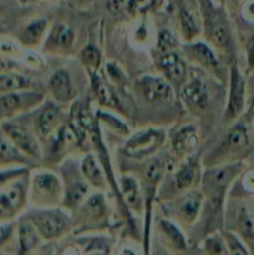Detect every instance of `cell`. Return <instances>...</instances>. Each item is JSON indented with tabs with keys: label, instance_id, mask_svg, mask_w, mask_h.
<instances>
[{
	"label": "cell",
	"instance_id": "cell-1",
	"mask_svg": "<svg viewBox=\"0 0 254 255\" xmlns=\"http://www.w3.org/2000/svg\"><path fill=\"white\" fill-rule=\"evenodd\" d=\"M241 169V162H234L224 166L211 167L202 177V187L207 197V212H209L207 228L208 226L212 227L213 223L217 226L221 222L222 206L226 191Z\"/></svg>",
	"mask_w": 254,
	"mask_h": 255
},
{
	"label": "cell",
	"instance_id": "cell-2",
	"mask_svg": "<svg viewBox=\"0 0 254 255\" xmlns=\"http://www.w3.org/2000/svg\"><path fill=\"white\" fill-rule=\"evenodd\" d=\"M64 199V189L56 174L51 172H35L30 178L29 199L40 208L54 207Z\"/></svg>",
	"mask_w": 254,
	"mask_h": 255
},
{
	"label": "cell",
	"instance_id": "cell-3",
	"mask_svg": "<svg viewBox=\"0 0 254 255\" xmlns=\"http://www.w3.org/2000/svg\"><path fill=\"white\" fill-rule=\"evenodd\" d=\"M29 174L15 179L0 191V222L14 221L29 201Z\"/></svg>",
	"mask_w": 254,
	"mask_h": 255
},
{
	"label": "cell",
	"instance_id": "cell-4",
	"mask_svg": "<svg viewBox=\"0 0 254 255\" xmlns=\"http://www.w3.org/2000/svg\"><path fill=\"white\" fill-rule=\"evenodd\" d=\"M201 11L203 15L207 39L221 50L232 47V35L228 21L223 11L216 6L211 0H199Z\"/></svg>",
	"mask_w": 254,
	"mask_h": 255
},
{
	"label": "cell",
	"instance_id": "cell-5",
	"mask_svg": "<svg viewBox=\"0 0 254 255\" xmlns=\"http://www.w3.org/2000/svg\"><path fill=\"white\" fill-rule=\"evenodd\" d=\"M34 223L41 238L46 241L59 238L70 229V218L65 212L57 208H40L36 207L26 214Z\"/></svg>",
	"mask_w": 254,
	"mask_h": 255
},
{
	"label": "cell",
	"instance_id": "cell-6",
	"mask_svg": "<svg viewBox=\"0 0 254 255\" xmlns=\"http://www.w3.org/2000/svg\"><path fill=\"white\" fill-rule=\"evenodd\" d=\"M0 128L30 158L34 159L35 162L41 159V147H40L39 141L20 120L15 117L1 120Z\"/></svg>",
	"mask_w": 254,
	"mask_h": 255
},
{
	"label": "cell",
	"instance_id": "cell-7",
	"mask_svg": "<svg viewBox=\"0 0 254 255\" xmlns=\"http://www.w3.org/2000/svg\"><path fill=\"white\" fill-rule=\"evenodd\" d=\"M44 95L31 90H21L0 95V121L40 106Z\"/></svg>",
	"mask_w": 254,
	"mask_h": 255
},
{
	"label": "cell",
	"instance_id": "cell-8",
	"mask_svg": "<svg viewBox=\"0 0 254 255\" xmlns=\"http://www.w3.org/2000/svg\"><path fill=\"white\" fill-rule=\"evenodd\" d=\"M166 134L162 129H144L137 132L125 144V153L132 158H144L153 154L163 144Z\"/></svg>",
	"mask_w": 254,
	"mask_h": 255
},
{
	"label": "cell",
	"instance_id": "cell-9",
	"mask_svg": "<svg viewBox=\"0 0 254 255\" xmlns=\"http://www.w3.org/2000/svg\"><path fill=\"white\" fill-rule=\"evenodd\" d=\"M249 146V136L247 127L243 124H237L223 137L219 146L212 156V164H217L231 153L242 151Z\"/></svg>",
	"mask_w": 254,
	"mask_h": 255
},
{
	"label": "cell",
	"instance_id": "cell-10",
	"mask_svg": "<svg viewBox=\"0 0 254 255\" xmlns=\"http://www.w3.org/2000/svg\"><path fill=\"white\" fill-rule=\"evenodd\" d=\"M182 101L193 111H202L209 102V89L199 74L192 75L181 91Z\"/></svg>",
	"mask_w": 254,
	"mask_h": 255
},
{
	"label": "cell",
	"instance_id": "cell-11",
	"mask_svg": "<svg viewBox=\"0 0 254 255\" xmlns=\"http://www.w3.org/2000/svg\"><path fill=\"white\" fill-rule=\"evenodd\" d=\"M244 94H246L244 79L237 65L233 64L229 74V96L226 114H224L227 120H234L242 114L244 109Z\"/></svg>",
	"mask_w": 254,
	"mask_h": 255
},
{
	"label": "cell",
	"instance_id": "cell-12",
	"mask_svg": "<svg viewBox=\"0 0 254 255\" xmlns=\"http://www.w3.org/2000/svg\"><path fill=\"white\" fill-rule=\"evenodd\" d=\"M137 89L148 102H169L173 99L171 85L162 77H141L137 81Z\"/></svg>",
	"mask_w": 254,
	"mask_h": 255
},
{
	"label": "cell",
	"instance_id": "cell-13",
	"mask_svg": "<svg viewBox=\"0 0 254 255\" xmlns=\"http://www.w3.org/2000/svg\"><path fill=\"white\" fill-rule=\"evenodd\" d=\"M61 117V109L54 102H47L42 106H39L34 117V129L37 137L46 138L47 136H50L59 127Z\"/></svg>",
	"mask_w": 254,
	"mask_h": 255
},
{
	"label": "cell",
	"instance_id": "cell-14",
	"mask_svg": "<svg viewBox=\"0 0 254 255\" xmlns=\"http://www.w3.org/2000/svg\"><path fill=\"white\" fill-rule=\"evenodd\" d=\"M35 161L25 154L0 128V168L30 167Z\"/></svg>",
	"mask_w": 254,
	"mask_h": 255
},
{
	"label": "cell",
	"instance_id": "cell-15",
	"mask_svg": "<svg viewBox=\"0 0 254 255\" xmlns=\"http://www.w3.org/2000/svg\"><path fill=\"white\" fill-rule=\"evenodd\" d=\"M158 66L167 80L174 84H181L187 77V66L178 54L173 51L163 52L159 57Z\"/></svg>",
	"mask_w": 254,
	"mask_h": 255
},
{
	"label": "cell",
	"instance_id": "cell-16",
	"mask_svg": "<svg viewBox=\"0 0 254 255\" xmlns=\"http://www.w3.org/2000/svg\"><path fill=\"white\" fill-rule=\"evenodd\" d=\"M198 144V132L193 125L179 127L172 137V147L177 156H189Z\"/></svg>",
	"mask_w": 254,
	"mask_h": 255
},
{
	"label": "cell",
	"instance_id": "cell-17",
	"mask_svg": "<svg viewBox=\"0 0 254 255\" xmlns=\"http://www.w3.org/2000/svg\"><path fill=\"white\" fill-rule=\"evenodd\" d=\"M41 241L39 231L31 221L25 216L17 224V244H19V253H30L32 249L36 248Z\"/></svg>",
	"mask_w": 254,
	"mask_h": 255
},
{
	"label": "cell",
	"instance_id": "cell-18",
	"mask_svg": "<svg viewBox=\"0 0 254 255\" xmlns=\"http://www.w3.org/2000/svg\"><path fill=\"white\" fill-rule=\"evenodd\" d=\"M50 90L52 96L59 102H69L75 97V90L72 87L71 79L67 71L57 70L50 77Z\"/></svg>",
	"mask_w": 254,
	"mask_h": 255
},
{
	"label": "cell",
	"instance_id": "cell-19",
	"mask_svg": "<svg viewBox=\"0 0 254 255\" xmlns=\"http://www.w3.org/2000/svg\"><path fill=\"white\" fill-rule=\"evenodd\" d=\"M202 203H203V194L201 192H189L178 202L177 216L184 223H192L198 217Z\"/></svg>",
	"mask_w": 254,
	"mask_h": 255
},
{
	"label": "cell",
	"instance_id": "cell-20",
	"mask_svg": "<svg viewBox=\"0 0 254 255\" xmlns=\"http://www.w3.org/2000/svg\"><path fill=\"white\" fill-rule=\"evenodd\" d=\"M199 178V163L196 158L189 157L186 162L181 164V167L177 171L176 177V187L179 191L189 189L198 182Z\"/></svg>",
	"mask_w": 254,
	"mask_h": 255
},
{
	"label": "cell",
	"instance_id": "cell-21",
	"mask_svg": "<svg viewBox=\"0 0 254 255\" xmlns=\"http://www.w3.org/2000/svg\"><path fill=\"white\" fill-rule=\"evenodd\" d=\"M75 42V31L70 26L59 24L52 26L46 41V49L69 50Z\"/></svg>",
	"mask_w": 254,
	"mask_h": 255
},
{
	"label": "cell",
	"instance_id": "cell-22",
	"mask_svg": "<svg viewBox=\"0 0 254 255\" xmlns=\"http://www.w3.org/2000/svg\"><path fill=\"white\" fill-rule=\"evenodd\" d=\"M187 47H188L187 49L188 55L197 64L211 70V71H218L219 62L208 45L203 44V42H196V44H192Z\"/></svg>",
	"mask_w": 254,
	"mask_h": 255
},
{
	"label": "cell",
	"instance_id": "cell-23",
	"mask_svg": "<svg viewBox=\"0 0 254 255\" xmlns=\"http://www.w3.org/2000/svg\"><path fill=\"white\" fill-rule=\"evenodd\" d=\"M81 172L87 183L96 187V188H105V184H106L105 174L102 172L101 166L97 162L96 157L92 156V154H87L81 162Z\"/></svg>",
	"mask_w": 254,
	"mask_h": 255
},
{
	"label": "cell",
	"instance_id": "cell-24",
	"mask_svg": "<svg viewBox=\"0 0 254 255\" xmlns=\"http://www.w3.org/2000/svg\"><path fill=\"white\" fill-rule=\"evenodd\" d=\"M91 86L94 90V94L96 95V97L102 105H106L109 107L120 106V101L115 92L96 71L91 72Z\"/></svg>",
	"mask_w": 254,
	"mask_h": 255
},
{
	"label": "cell",
	"instance_id": "cell-25",
	"mask_svg": "<svg viewBox=\"0 0 254 255\" xmlns=\"http://www.w3.org/2000/svg\"><path fill=\"white\" fill-rule=\"evenodd\" d=\"M178 20L181 34L187 41L193 40L201 32V25L196 14L189 7L181 6L178 10Z\"/></svg>",
	"mask_w": 254,
	"mask_h": 255
},
{
	"label": "cell",
	"instance_id": "cell-26",
	"mask_svg": "<svg viewBox=\"0 0 254 255\" xmlns=\"http://www.w3.org/2000/svg\"><path fill=\"white\" fill-rule=\"evenodd\" d=\"M32 82L29 77L12 72H2L0 74V95L12 91L30 90Z\"/></svg>",
	"mask_w": 254,
	"mask_h": 255
},
{
	"label": "cell",
	"instance_id": "cell-27",
	"mask_svg": "<svg viewBox=\"0 0 254 255\" xmlns=\"http://www.w3.org/2000/svg\"><path fill=\"white\" fill-rule=\"evenodd\" d=\"M47 27V20L40 19L35 20V21L30 22L27 26H25L22 29V31L20 32V41L24 46L31 47L36 46L40 42V40L44 36L45 31H46Z\"/></svg>",
	"mask_w": 254,
	"mask_h": 255
},
{
	"label": "cell",
	"instance_id": "cell-28",
	"mask_svg": "<svg viewBox=\"0 0 254 255\" xmlns=\"http://www.w3.org/2000/svg\"><path fill=\"white\" fill-rule=\"evenodd\" d=\"M89 184L86 182L82 181L81 178L77 177L76 179H72L69 184L67 188L64 193V206L66 208H75L80 202L86 197L87 192H89Z\"/></svg>",
	"mask_w": 254,
	"mask_h": 255
},
{
	"label": "cell",
	"instance_id": "cell-29",
	"mask_svg": "<svg viewBox=\"0 0 254 255\" xmlns=\"http://www.w3.org/2000/svg\"><path fill=\"white\" fill-rule=\"evenodd\" d=\"M157 0H111L110 6L112 10H126L129 14H142L153 7Z\"/></svg>",
	"mask_w": 254,
	"mask_h": 255
},
{
	"label": "cell",
	"instance_id": "cell-30",
	"mask_svg": "<svg viewBox=\"0 0 254 255\" xmlns=\"http://www.w3.org/2000/svg\"><path fill=\"white\" fill-rule=\"evenodd\" d=\"M159 224H161V229L163 232L164 237H167L168 242L174 248H177L178 251H184L187 248V242L184 239L183 234L173 223H171L169 221H161Z\"/></svg>",
	"mask_w": 254,
	"mask_h": 255
},
{
	"label": "cell",
	"instance_id": "cell-31",
	"mask_svg": "<svg viewBox=\"0 0 254 255\" xmlns=\"http://www.w3.org/2000/svg\"><path fill=\"white\" fill-rule=\"evenodd\" d=\"M120 184H121L122 194L127 203L131 204L132 207L136 206L138 202V186H137L136 179H133L132 177H124L120 181Z\"/></svg>",
	"mask_w": 254,
	"mask_h": 255
},
{
	"label": "cell",
	"instance_id": "cell-32",
	"mask_svg": "<svg viewBox=\"0 0 254 255\" xmlns=\"http://www.w3.org/2000/svg\"><path fill=\"white\" fill-rule=\"evenodd\" d=\"M29 174L27 167H7V168H0V191L7 184L11 183L15 179Z\"/></svg>",
	"mask_w": 254,
	"mask_h": 255
},
{
	"label": "cell",
	"instance_id": "cell-33",
	"mask_svg": "<svg viewBox=\"0 0 254 255\" xmlns=\"http://www.w3.org/2000/svg\"><path fill=\"white\" fill-rule=\"evenodd\" d=\"M237 226H238L239 233L246 238H254V219L252 218L251 213L242 208L237 218Z\"/></svg>",
	"mask_w": 254,
	"mask_h": 255
},
{
	"label": "cell",
	"instance_id": "cell-34",
	"mask_svg": "<svg viewBox=\"0 0 254 255\" xmlns=\"http://www.w3.org/2000/svg\"><path fill=\"white\" fill-rule=\"evenodd\" d=\"M81 61L84 62L85 66L87 69H91L94 71H96L97 67L100 66V62H101V54H100L99 50L94 46V45H87L84 50L81 51Z\"/></svg>",
	"mask_w": 254,
	"mask_h": 255
},
{
	"label": "cell",
	"instance_id": "cell-35",
	"mask_svg": "<svg viewBox=\"0 0 254 255\" xmlns=\"http://www.w3.org/2000/svg\"><path fill=\"white\" fill-rule=\"evenodd\" d=\"M204 249L208 254H228L226 242L219 236H208L204 241Z\"/></svg>",
	"mask_w": 254,
	"mask_h": 255
},
{
	"label": "cell",
	"instance_id": "cell-36",
	"mask_svg": "<svg viewBox=\"0 0 254 255\" xmlns=\"http://www.w3.org/2000/svg\"><path fill=\"white\" fill-rule=\"evenodd\" d=\"M223 236H224V242H226L227 249H228V254H241V255L248 254V251L244 248V246L241 243L238 237L232 234L231 232H226Z\"/></svg>",
	"mask_w": 254,
	"mask_h": 255
},
{
	"label": "cell",
	"instance_id": "cell-37",
	"mask_svg": "<svg viewBox=\"0 0 254 255\" xmlns=\"http://www.w3.org/2000/svg\"><path fill=\"white\" fill-rule=\"evenodd\" d=\"M86 208L89 213L94 217H101L105 212V203L101 194H95L87 201Z\"/></svg>",
	"mask_w": 254,
	"mask_h": 255
},
{
	"label": "cell",
	"instance_id": "cell-38",
	"mask_svg": "<svg viewBox=\"0 0 254 255\" xmlns=\"http://www.w3.org/2000/svg\"><path fill=\"white\" fill-rule=\"evenodd\" d=\"M15 233V223L10 222H0V248L6 246Z\"/></svg>",
	"mask_w": 254,
	"mask_h": 255
},
{
	"label": "cell",
	"instance_id": "cell-39",
	"mask_svg": "<svg viewBox=\"0 0 254 255\" xmlns=\"http://www.w3.org/2000/svg\"><path fill=\"white\" fill-rule=\"evenodd\" d=\"M177 45L176 39L168 30H162L158 35V49L162 52H167L171 49H173Z\"/></svg>",
	"mask_w": 254,
	"mask_h": 255
},
{
	"label": "cell",
	"instance_id": "cell-40",
	"mask_svg": "<svg viewBox=\"0 0 254 255\" xmlns=\"http://www.w3.org/2000/svg\"><path fill=\"white\" fill-rule=\"evenodd\" d=\"M97 117L101 120H104V121L106 122H110V126H111V128L116 129L117 132H120V133H128V129H127L126 125L122 124L120 120L115 119L114 116H111V115H107V114H104V112H99L97 114Z\"/></svg>",
	"mask_w": 254,
	"mask_h": 255
},
{
	"label": "cell",
	"instance_id": "cell-41",
	"mask_svg": "<svg viewBox=\"0 0 254 255\" xmlns=\"http://www.w3.org/2000/svg\"><path fill=\"white\" fill-rule=\"evenodd\" d=\"M247 50V61H248V66L252 70H254V34L249 36V39L247 40L246 45Z\"/></svg>",
	"mask_w": 254,
	"mask_h": 255
}]
</instances>
